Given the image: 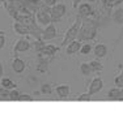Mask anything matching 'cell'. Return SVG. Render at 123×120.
<instances>
[{
    "label": "cell",
    "mask_w": 123,
    "mask_h": 120,
    "mask_svg": "<svg viewBox=\"0 0 123 120\" xmlns=\"http://www.w3.org/2000/svg\"><path fill=\"white\" fill-rule=\"evenodd\" d=\"M41 95H42V93H41V91H36L33 94V98L34 99H36V98H41Z\"/></svg>",
    "instance_id": "obj_36"
},
{
    "label": "cell",
    "mask_w": 123,
    "mask_h": 120,
    "mask_svg": "<svg viewBox=\"0 0 123 120\" xmlns=\"http://www.w3.org/2000/svg\"><path fill=\"white\" fill-rule=\"evenodd\" d=\"M79 52H80V55H89L90 52H92V45L88 43V42H83Z\"/></svg>",
    "instance_id": "obj_23"
},
{
    "label": "cell",
    "mask_w": 123,
    "mask_h": 120,
    "mask_svg": "<svg viewBox=\"0 0 123 120\" xmlns=\"http://www.w3.org/2000/svg\"><path fill=\"white\" fill-rule=\"evenodd\" d=\"M104 87V81H102V78L101 77H96V78H93L92 80V82H90L89 85V94L90 95H94V94H97L98 91H101V89Z\"/></svg>",
    "instance_id": "obj_9"
},
{
    "label": "cell",
    "mask_w": 123,
    "mask_h": 120,
    "mask_svg": "<svg viewBox=\"0 0 123 120\" xmlns=\"http://www.w3.org/2000/svg\"><path fill=\"white\" fill-rule=\"evenodd\" d=\"M114 85H115L117 87H123V76L122 74H119V76H117L115 78H114Z\"/></svg>",
    "instance_id": "obj_28"
},
{
    "label": "cell",
    "mask_w": 123,
    "mask_h": 120,
    "mask_svg": "<svg viewBox=\"0 0 123 120\" xmlns=\"http://www.w3.org/2000/svg\"><path fill=\"white\" fill-rule=\"evenodd\" d=\"M12 69H13L14 73L20 74V73H22L26 69V63L22 59H20V57L16 56L12 61Z\"/></svg>",
    "instance_id": "obj_14"
},
{
    "label": "cell",
    "mask_w": 123,
    "mask_h": 120,
    "mask_svg": "<svg viewBox=\"0 0 123 120\" xmlns=\"http://www.w3.org/2000/svg\"><path fill=\"white\" fill-rule=\"evenodd\" d=\"M67 13V7L63 4V3H56L55 5H52L51 7V21L52 22H58L62 17L64 16V14Z\"/></svg>",
    "instance_id": "obj_4"
},
{
    "label": "cell",
    "mask_w": 123,
    "mask_h": 120,
    "mask_svg": "<svg viewBox=\"0 0 123 120\" xmlns=\"http://www.w3.org/2000/svg\"><path fill=\"white\" fill-rule=\"evenodd\" d=\"M45 47V40L43 39H34V43H33V48H34V51L37 52H41L42 51V48Z\"/></svg>",
    "instance_id": "obj_24"
},
{
    "label": "cell",
    "mask_w": 123,
    "mask_h": 120,
    "mask_svg": "<svg viewBox=\"0 0 123 120\" xmlns=\"http://www.w3.org/2000/svg\"><path fill=\"white\" fill-rule=\"evenodd\" d=\"M122 3H123V0H114V8L118 7V4H122Z\"/></svg>",
    "instance_id": "obj_38"
},
{
    "label": "cell",
    "mask_w": 123,
    "mask_h": 120,
    "mask_svg": "<svg viewBox=\"0 0 123 120\" xmlns=\"http://www.w3.org/2000/svg\"><path fill=\"white\" fill-rule=\"evenodd\" d=\"M81 45H83V42H80V40H77V39L69 42L68 45L66 46V54L69 55V56H71V55L77 54L79 50H80V47H81Z\"/></svg>",
    "instance_id": "obj_13"
},
{
    "label": "cell",
    "mask_w": 123,
    "mask_h": 120,
    "mask_svg": "<svg viewBox=\"0 0 123 120\" xmlns=\"http://www.w3.org/2000/svg\"><path fill=\"white\" fill-rule=\"evenodd\" d=\"M39 91L42 93V95H51L54 93V87H52L51 84H43L41 85Z\"/></svg>",
    "instance_id": "obj_21"
},
{
    "label": "cell",
    "mask_w": 123,
    "mask_h": 120,
    "mask_svg": "<svg viewBox=\"0 0 123 120\" xmlns=\"http://www.w3.org/2000/svg\"><path fill=\"white\" fill-rule=\"evenodd\" d=\"M5 34H0V50H3L4 48V46H5Z\"/></svg>",
    "instance_id": "obj_33"
},
{
    "label": "cell",
    "mask_w": 123,
    "mask_h": 120,
    "mask_svg": "<svg viewBox=\"0 0 123 120\" xmlns=\"http://www.w3.org/2000/svg\"><path fill=\"white\" fill-rule=\"evenodd\" d=\"M99 31L98 25L93 21L90 17H85L83 18L81 26L79 29V33L76 39L80 40V42H90V40H94Z\"/></svg>",
    "instance_id": "obj_1"
},
{
    "label": "cell",
    "mask_w": 123,
    "mask_h": 120,
    "mask_svg": "<svg viewBox=\"0 0 123 120\" xmlns=\"http://www.w3.org/2000/svg\"><path fill=\"white\" fill-rule=\"evenodd\" d=\"M8 94H9V90L5 89V87L0 86V98L1 99H8Z\"/></svg>",
    "instance_id": "obj_30"
},
{
    "label": "cell",
    "mask_w": 123,
    "mask_h": 120,
    "mask_svg": "<svg viewBox=\"0 0 123 120\" xmlns=\"http://www.w3.org/2000/svg\"><path fill=\"white\" fill-rule=\"evenodd\" d=\"M54 91L56 93V95L59 97L60 99H64V98H67V97L71 94V86H69L68 84H62V85L55 86Z\"/></svg>",
    "instance_id": "obj_10"
},
{
    "label": "cell",
    "mask_w": 123,
    "mask_h": 120,
    "mask_svg": "<svg viewBox=\"0 0 123 120\" xmlns=\"http://www.w3.org/2000/svg\"><path fill=\"white\" fill-rule=\"evenodd\" d=\"M94 55L98 57V59H102V57H105L107 55V47L106 45H104V43H98V45H96L94 47Z\"/></svg>",
    "instance_id": "obj_16"
},
{
    "label": "cell",
    "mask_w": 123,
    "mask_h": 120,
    "mask_svg": "<svg viewBox=\"0 0 123 120\" xmlns=\"http://www.w3.org/2000/svg\"><path fill=\"white\" fill-rule=\"evenodd\" d=\"M88 3H90V4H93V3H97V0H86Z\"/></svg>",
    "instance_id": "obj_40"
},
{
    "label": "cell",
    "mask_w": 123,
    "mask_h": 120,
    "mask_svg": "<svg viewBox=\"0 0 123 120\" xmlns=\"http://www.w3.org/2000/svg\"><path fill=\"white\" fill-rule=\"evenodd\" d=\"M90 98H92V95L89 93H84V94H80L77 97V102H89Z\"/></svg>",
    "instance_id": "obj_27"
},
{
    "label": "cell",
    "mask_w": 123,
    "mask_h": 120,
    "mask_svg": "<svg viewBox=\"0 0 123 120\" xmlns=\"http://www.w3.org/2000/svg\"><path fill=\"white\" fill-rule=\"evenodd\" d=\"M80 72H81V74H83L84 77H89V76H92V73H93L89 63H81L80 64Z\"/></svg>",
    "instance_id": "obj_19"
},
{
    "label": "cell",
    "mask_w": 123,
    "mask_h": 120,
    "mask_svg": "<svg viewBox=\"0 0 123 120\" xmlns=\"http://www.w3.org/2000/svg\"><path fill=\"white\" fill-rule=\"evenodd\" d=\"M0 86H3V87H5V89L11 90V89H16L17 84L13 82V81L11 80V78H8V77H1V78H0Z\"/></svg>",
    "instance_id": "obj_18"
},
{
    "label": "cell",
    "mask_w": 123,
    "mask_h": 120,
    "mask_svg": "<svg viewBox=\"0 0 123 120\" xmlns=\"http://www.w3.org/2000/svg\"><path fill=\"white\" fill-rule=\"evenodd\" d=\"M119 87H113L111 90H109V93H107V98L109 99H118V95H119Z\"/></svg>",
    "instance_id": "obj_26"
},
{
    "label": "cell",
    "mask_w": 123,
    "mask_h": 120,
    "mask_svg": "<svg viewBox=\"0 0 123 120\" xmlns=\"http://www.w3.org/2000/svg\"><path fill=\"white\" fill-rule=\"evenodd\" d=\"M13 30H14V33L18 34V35H30V28H29V25L21 24V22L14 21Z\"/></svg>",
    "instance_id": "obj_12"
},
{
    "label": "cell",
    "mask_w": 123,
    "mask_h": 120,
    "mask_svg": "<svg viewBox=\"0 0 123 120\" xmlns=\"http://www.w3.org/2000/svg\"><path fill=\"white\" fill-rule=\"evenodd\" d=\"M3 72H4V68H3V63H1V60H0V78L3 77Z\"/></svg>",
    "instance_id": "obj_37"
},
{
    "label": "cell",
    "mask_w": 123,
    "mask_h": 120,
    "mask_svg": "<svg viewBox=\"0 0 123 120\" xmlns=\"http://www.w3.org/2000/svg\"><path fill=\"white\" fill-rule=\"evenodd\" d=\"M58 35H59V34H58L56 26H55V25L51 22V24H49L45 29H43L42 39H43V40H51V39H54V38H56Z\"/></svg>",
    "instance_id": "obj_6"
},
{
    "label": "cell",
    "mask_w": 123,
    "mask_h": 120,
    "mask_svg": "<svg viewBox=\"0 0 123 120\" xmlns=\"http://www.w3.org/2000/svg\"><path fill=\"white\" fill-rule=\"evenodd\" d=\"M81 22H83V18H81L80 16H76L75 22L72 24L71 28H69L68 30L66 31L64 39H63V42H62V43H60V46H59L60 48L66 47V46L68 45L69 42H72V40H75V39H76V37H77V33H79V29H80V26H81Z\"/></svg>",
    "instance_id": "obj_2"
},
{
    "label": "cell",
    "mask_w": 123,
    "mask_h": 120,
    "mask_svg": "<svg viewBox=\"0 0 123 120\" xmlns=\"http://www.w3.org/2000/svg\"><path fill=\"white\" fill-rule=\"evenodd\" d=\"M51 7H47L45 4H41V7L38 8V11L36 12V20L38 24L43 25V26H47L49 24H51Z\"/></svg>",
    "instance_id": "obj_3"
},
{
    "label": "cell",
    "mask_w": 123,
    "mask_h": 120,
    "mask_svg": "<svg viewBox=\"0 0 123 120\" xmlns=\"http://www.w3.org/2000/svg\"><path fill=\"white\" fill-rule=\"evenodd\" d=\"M111 18H113V21L115 22V24L122 25L123 24V8H121V7L117 8L113 12V14H111Z\"/></svg>",
    "instance_id": "obj_17"
},
{
    "label": "cell",
    "mask_w": 123,
    "mask_h": 120,
    "mask_svg": "<svg viewBox=\"0 0 123 120\" xmlns=\"http://www.w3.org/2000/svg\"><path fill=\"white\" fill-rule=\"evenodd\" d=\"M89 65H90V68H92L93 73H99V72L104 71V64H102L101 61H98V60H93V61H90Z\"/></svg>",
    "instance_id": "obj_20"
},
{
    "label": "cell",
    "mask_w": 123,
    "mask_h": 120,
    "mask_svg": "<svg viewBox=\"0 0 123 120\" xmlns=\"http://www.w3.org/2000/svg\"><path fill=\"white\" fill-rule=\"evenodd\" d=\"M29 50H30V42L28 39H25V38H20L13 47V52L14 55H17L18 52H26Z\"/></svg>",
    "instance_id": "obj_8"
},
{
    "label": "cell",
    "mask_w": 123,
    "mask_h": 120,
    "mask_svg": "<svg viewBox=\"0 0 123 120\" xmlns=\"http://www.w3.org/2000/svg\"><path fill=\"white\" fill-rule=\"evenodd\" d=\"M0 5H1V3H0Z\"/></svg>",
    "instance_id": "obj_43"
},
{
    "label": "cell",
    "mask_w": 123,
    "mask_h": 120,
    "mask_svg": "<svg viewBox=\"0 0 123 120\" xmlns=\"http://www.w3.org/2000/svg\"><path fill=\"white\" fill-rule=\"evenodd\" d=\"M1 4L5 8V11L8 12V14L14 20V17L18 14V11L16 9V5H14V0H3Z\"/></svg>",
    "instance_id": "obj_11"
},
{
    "label": "cell",
    "mask_w": 123,
    "mask_h": 120,
    "mask_svg": "<svg viewBox=\"0 0 123 120\" xmlns=\"http://www.w3.org/2000/svg\"><path fill=\"white\" fill-rule=\"evenodd\" d=\"M49 61H46V60H39V63L37 64V67H36V69H37V72H39V73H45V72H47L49 71Z\"/></svg>",
    "instance_id": "obj_22"
},
{
    "label": "cell",
    "mask_w": 123,
    "mask_h": 120,
    "mask_svg": "<svg viewBox=\"0 0 123 120\" xmlns=\"http://www.w3.org/2000/svg\"><path fill=\"white\" fill-rule=\"evenodd\" d=\"M81 3V0H72V8L74 9H76V8L79 7V4Z\"/></svg>",
    "instance_id": "obj_34"
},
{
    "label": "cell",
    "mask_w": 123,
    "mask_h": 120,
    "mask_svg": "<svg viewBox=\"0 0 123 120\" xmlns=\"http://www.w3.org/2000/svg\"><path fill=\"white\" fill-rule=\"evenodd\" d=\"M93 13V7L90 3H83V4H79L77 7V16H80L81 18H85V17H90Z\"/></svg>",
    "instance_id": "obj_7"
},
{
    "label": "cell",
    "mask_w": 123,
    "mask_h": 120,
    "mask_svg": "<svg viewBox=\"0 0 123 120\" xmlns=\"http://www.w3.org/2000/svg\"><path fill=\"white\" fill-rule=\"evenodd\" d=\"M18 101L20 102H33L34 98H33V95H30V94H21Z\"/></svg>",
    "instance_id": "obj_29"
},
{
    "label": "cell",
    "mask_w": 123,
    "mask_h": 120,
    "mask_svg": "<svg viewBox=\"0 0 123 120\" xmlns=\"http://www.w3.org/2000/svg\"><path fill=\"white\" fill-rule=\"evenodd\" d=\"M20 91L18 90H16V89H11L9 90V94H8V99L9 101H13V102H17L20 99Z\"/></svg>",
    "instance_id": "obj_25"
},
{
    "label": "cell",
    "mask_w": 123,
    "mask_h": 120,
    "mask_svg": "<svg viewBox=\"0 0 123 120\" xmlns=\"http://www.w3.org/2000/svg\"><path fill=\"white\" fill-rule=\"evenodd\" d=\"M1 1H3V0H0V3H1Z\"/></svg>",
    "instance_id": "obj_42"
},
{
    "label": "cell",
    "mask_w": 123,
    "mask_h": 120,
    "mask_svg": "<svg viewBox=\"0 0 123 120\" xmlns=\"http://www.w3.org/2000/svg\"><path fill=\"white\" fill-rule=\"evenodd\" d=\"M123 25V24H122ZM122 37H123V28H122V30H121V35H119V38H118V40H117V43H119L122 40Z\"/></svg>",
    "instance_id": "obj_39"
},
{
    "label": "cell",
    "mask_w": 123,
    "mask_h": 120,
    "mask_svg": "<svg viewBox=\"0 0 123 120\" xmlns=\"http://www.w3.org/2000/svg\"><path fill=\"white\" fill-rule=\"evenodd\" d=\"M59 50H60V47H55L54 45H45V47L42 48V51L38 52V54H43V55H47L50 57H54L55 55L58 54Z\"/></svg>",
    "instance_id": "obj_15"
},
{
    "label": "cell",
    "mask_w": 123,
    "mask_h": 120,
    "mask_svg": "<svg viewBox=\"0 0 123 120\" xmlns=\"http://www.w3.org/2000/svg\"><path fill=\"white\" fill-rule=\"evenodd\" d=\"M99 4L104 5V7L114 8V0H99Z\"/></svg>",
    "instance_id": "obj_31"
},
{
    "label": "cell",
    "mask_w": 123,
    "mask_h": 120,
    "mask_svg": "<svg viewBox=\"0 0 123 120\" xmlns=\"http://www.w3.org/2000/svg\"><path fill=\"white\" fill-rule=\"evenodd\" d=\"M14 21L21 22V24H25V25H31V24H34V22H37L36 13H33V12L18 13L16 17H14Z\"/></svg>",
    "instance_id": "obj_5"
},
{
    "label": "cell",
    "mask_w": 123,
    "mask_h": 120,
    "mask_svg": "<svg viewBox=\"0 0 123 120\" xmlns=\"http://www.w3.org/2000/svg\"><path fill=\"white\" fill-rule=\"evenodd\" d=\"M121 74H122V76H123V69H122V72H121Z\"/></svg>",
    "instance_id": "obj_41"
},
{
    "label": "cell",
    "mask_w": 123,
    "mask_h": 120,
    "mask_svg": "<svg viewBox=\"0 0 123 120\" xmlns=\"http://www.w3.org/2000/svg\"><path fill=\"white\" fill-rule=\"evenodd\" d=\"M58 3V0H42V4L47 5V7H52Z\"/></svg>",
    "instance_id": "obj_32"
},
{
    "label": "cell",
    "mask_w": 123,
    "mask_h": 120,
    "mask_svg": "<svg viewBox=\"0 0 123 120\" xmlns=\"http://www.w3.org/2000/svg\"><path fill=\"white\" fill-rule=\"evenodd\" d=\"M117 101H123V87H121V90H119V95Z\"/></svg>",
    "instance_id": "obj_35"
}]
</instances>
